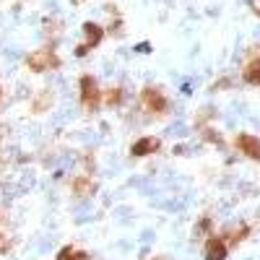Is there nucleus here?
I'll return each instance as SVG.
<instances>
[{"label":"nucleus","instance_id":"obj_14","mask_svg":"<svg viewBox=\"0 0 260 260\" xmlns=\"http://www.w3.org/2000/svg\"><path fill=\"white\" fill-rule=\"evenodd\" d=\"M252 11H255V16L260 18V0H252Z\"/></svg>","mask_w":260,"mask_h":260},{"label":"nucleus","instance_id":"obj_16","mask_svg":"<svg viewBox=\"0 0 260 260\" xmlns=\"http://www.w3.org/2000/svg\"><path fill=\"white\" fill-rule=\"evenodd\" d=\"M154 260H167V257H154Z\"/></svg>","mask_w":260,"mask_h":260},{"label":"nucleus","instance_id":"obj_9","mask_svg":"<svg viewBox=\"0 0 260 260\" xmlns=\"http://www.w3.org/2000/svg\"><path fill=\"white\" fill-rule=\"evenodd\" d=\"M94 190H96V185H94V180H91V177L81 175V177H76V180H73V192H76V195H91Z\"/></svg>","mask_w":260,"mask_h":260},{"label":"nucleus","instance_id":"obj_8","mask_svg":"<svg viewBox=\"0 0 260 260\" xmlns=\"http://www.w3.org/2000/svg\"><path fill=\"white\" fill-rule=\"evenodd\" d=\"M83 34H86V47H96L99 42L104 39V31H102V26H96V24H83Z\"/></svg>","mask_w":260,"mask_h":260},{"label":"nucleus","instance_id":"obj_15","mask_svg":"<svg viewBox=\"0 0 260 260\" xmlns=\"http://www.w3.org/2000/svg\"><path fill=\"white\" fill-rule=\"evenodd\" d=\"M73 260H89V255H86V252H76V257Z\"/></svg>","mask_w":260,"mask_h":260},{"label":"nucleus","instance_id":"obj_11","mask_svg":"<svg viewBox=\"0 0 260 260\" xmlns=\"http://www.w3.org/2000/svg\"><path fill=\"white\" fill-rule=\"evenodd\" d=\"M45 104H47V107L52 104V94H47V91H45V94H39V99L34 102V110L42 112V107H45Z\"/></svg>","mask_w":260,"mask_h":260},{"label":"nucleus","instance_id":"obj_5","mask_svg":"<svg viewBox=\"0 0 260 260\" xmlns=\"http://www.w3.org/2000/svg\"><path fill=\"white\" fill-rule=\"evenodd\" d=\"M159 138H151V136H146V138H138L136 143H133V148H130V154L133 156H148V154H154V151H159Z\"/></svg>","mask_w":260,"mask_h":260},{"label":"nucleus","instance_id":"obj_10","mask_svg":"<svg viewBox=\"0 0 260 260\" xmlns=\"http://www.w3.org/2000/svg\"><path fill=\"white\" fill-rule=\"evenodd\" d=\"M107 104H110V107H115V104H120L122 102V89H120V86H115V89L112 91H107Z\"/></svg>","mask_w":260,"mask_h":260},{"label":"nucleus","instance_id":"obj_7","mask_svg":"<svg viewBox=\"0 0 260 260\" xmlns=\"http://www.w3.org/2000/svg\"><path fill=\"white\" fill-rule=\"evenodd\" d=\"M242 78H245V83H250V86H260V57H255V60H247V62H245V68H242Z\"/></svg>","mask_w":260,"mask_h":260},{"label":"nucleus","instance_id":"obj_12","mask_svg":"<svg viewBox=\"0 0 260 260\" xmlns=\"http://www.w3.org/2000/svg\"><path fill=\"white\" fill-rule=\"evenodd\" d=\"M73 257H76V250L73 247H62L60 255H57V260H73Z\"/></svg>","mask_w":260,"mask_h":260},{"label":"nucleus","instance_id":"obj_3","mask_svg":"<svg viewBox=\"0 0 260 260\" xmlns=\"http://www.w3.org/2000/svg\"><path fill=\"white\" fill-rule=\"evenodd\" d=\"M141 99L146 104V110H154V112H167L169 110V99L156 89V86H146L141 91Z\"/></svg>","mask_w":260,"mask_h":260},{"label":"nucleus","instance_id":"obj_4","mask_svg":"<svg viewBox=\"0 0 260 260\" xmlns=\"http://www.w3.org/2000/svg\"><path fill=\"white\" fill-rule=\"evenodd\" d=\"M237 148H240L245 156L260 161V138H255L250 133H240V136H237Z\"/></svg>","mask_w":260,"mask_h":260},{"label":"nucleus","instance_id":"obj_13","mask_svg":"<svg viewBox=\"0 0 260 260\" xmlns=\"http://www.w3.org/2000/svg\"><path fill=\"white\" fill-rule=\"evenodd\" d=\"M6 250H8V237L0 234V252H6Z\"/></svg>","mask_w":260,"mask_h":260},{"label":"nucleus","instance_id":"obj_6","mask_svg":"<svg viewBox=\"0 0 260 260\" xmlns=\"http://www.w3.org/2000/svg\"><path fill=\"white\" fill-rule=\"evenodd\" d=\"M229 255V247L224 240H208L206 245V260H226Z\"/></svg>","mask_w":260,"mask_h":260},{"label":"nucleus","instance_id":"obj_2","mask_svg":"<svg viewBox=\"0 0 260 260\" xmlns=\"http://www.w3.org/2000/svg\"><path fill=\"white\" fill-rule=\"evenodd\" d=\"M26 65H29L31 71H37V73H42V71H55V68H60V57L55 55L52 47H42V50H37V52H31V55L26 57Z\"/></svg>","mask_w":260,"mask_h":260},{"label":"nucleus","instance_id":"obj_1","mask_svg":"<svg viewBox=\"0 0 260 260\" xmlns=\"http://www.w3.org/2000/svg\"><path fill=\"white\" fill-rule=\"evenodd\" d=\"M78 86H81V104H83V110L96 112L99 104H102V91L96 86V78L94 76H81Z\"/></svg>","mask_w":260,"mask_h":260}]
</instances>
